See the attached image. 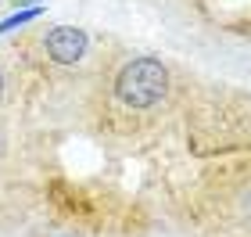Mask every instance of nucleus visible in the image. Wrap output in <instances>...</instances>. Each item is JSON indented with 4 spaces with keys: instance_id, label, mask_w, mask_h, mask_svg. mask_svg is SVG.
Here are the masks:
<instances>
[{
    "instance_id": "f257e3e1",
    "label": "nucleus",
    "mask_w": 251,
    "mask_h": 237,
    "mask_svg": "<svg viewBox=\"0 0 251 237\" xmlns=\"http://www.w3.org/2000/svg\"><path fill=\"white\" fill-rule=\"evenodd\" d=\"M169 97V69L158 58H129L115 76V101L129 111H151Z\"/></svg>"
},
{
    "instance_id": "f03ea898",
    "label": "nucleus",
    "mask_w": 251,
    "mask_h": 237,
    "mask_svg": "<svg viewBox=\"0 0 251 237\" xmlns=\"http://www.w3.org/2000/svg\"><path fill=\"white\" fill-rule=\"evenodd\" d=\"M47 61L61 65V69H72L90 54V32L83 26H50L40 40Z\"/></svg>"
},
{
    "instance_id": "0eeeda50",
    "label": "nucleus",
    "mask_w": 251,
    "mask_h": 237,
    "mask_svg": "<svg viewBox=\"0 0 251 237\" xmlns=\"http://www.w3.org/2000/svg\"><path fill=\"white\" fill-rule=\"evenodd\" d=\"M61 237H68V234H61Z\"/></svg>"
},
{
    "instance_id": "20e7f679",
    "label": "nucleus",
    "mask_w": 251,
    "mask_h": 237,
    "mask_svg": "<svg viewBox=\"0 0 251 237\" xmlns=\"http://www.w3.org/2000/svg\"><path fill=\"white\" fill-rule=\"evenodd\" d=\"M7 4H15V7H32V4H43V0H7Z\"/></svg>"
},
{
    "instance_id": "39448f33",
    "label": "nucleus",
    "mask_w": 251,
    "mask_h": 237,
    "mask_svg": "<svg viewBox=\"0 0 251 237\" xmlns=\"http://www.w3.org/2000/svg\"><path fill=\"white\" fill-rule=\"evenodd\" d=\"M4 90H7V76H4V69H0V101H4Z\"/></svg>"
},
{
    "instance_id": "423d86ee",
    "label": "nucleus",
    "mask_w": 251,
    "mask_h": 237,
    "mask_svg": "<svg viewBox=\"0 0 251 237\" xmlns=\"http://www.w3.org/2000/svg\"><path fill=\"white\" fill-rule=\"evenodd\" d=\"M0 148H4V133H0Z\"/></svg>"
},
{
    "instance_id": "7ed1b4c3",
    "label": "nucleus",
    "mask_w": 251,
    "mask_h": 237,
    "mask_svg": "<svg viewBox=\"0 0 251 237\" xmlns=\"http://www.w3.org/2000/svg\"><path fill=\"white\" fill-rule=\"evenodd\" d=\"M40 15H43V4H32V7H15L4 22H0V36H7V32H15V29H22V26H29V22H36Z\"/></svg>"
}]
</instances>
